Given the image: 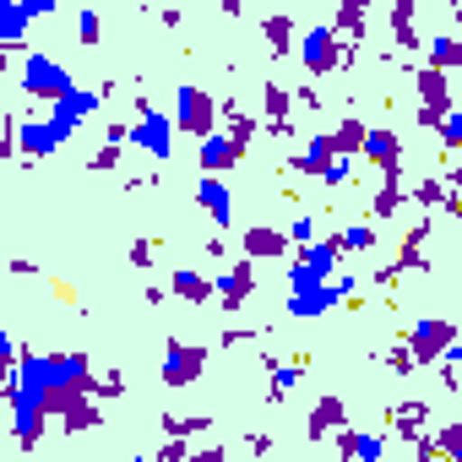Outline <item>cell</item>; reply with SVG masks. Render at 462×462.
Wrapping results in <instances>:
<instances>
[{
	"label": "cell",
	"mask_w": 462,
	"mask_h": 462,
	"mask_svg": "<svg viewBox=\"0 0 462 462\" xmlns=\"http://www.w3.org/2000/svg\"><path fill=\"white\" fill-rule=\"evenodd\" d=\"M12 381V419H17V440L33 446L44 419H50V354H17V375Z\"/></svg>",
	"instance_id": "obj_1"
},
{
	"label": "cell",
	"mask_w": 462,
	"mask_h": 462,
	"mask_svg": "<svg viewBox=\"0 0 462 462\" xmlns=\"http://www.w3.org/2000/svg\"><path fill=\"white\" fill-rule=\"evenodd\" d=\"M17 82H23V93H28V98H50V104H55L66 88H77V82H71V71H66L55 55H23Z\"/></svg>",
	"instance_id": "obj_2"
},
{
	"label": "cell",
	"mask_w": 462,
	"mask_h": 462,
	"mask_svg": "<svg viewBox=\"0 0 462 462\" xmlns=\"http://www.w3.org/2000/svg\"><path fill=\"white\" fill-rule=\"evenodd\" d=\"M348 294L332 283V278H321V283H305V289H289V316L294 321H316V316H327L332 305H343Z\"/></svg>",
	"instance_id": "obj_3"
},
{
	"label": "cell",
	"mask_w": 462,
	"mask_h": 462,
	"mask_svg": "<svg viewBox=\"0 0 462 462\" xmlns=\"http://www.w3.org/2000/svg\"><path fill=\"white\" fill-rule=\"evenodd\" d=\"M131 142H136V147H142L147 158H169V152H174V120L142 104V120H136V131H131Z\"/></svg>",
	"instance_id": "obj_4"
},
{
	"label": "cell",
	"mask_w": 462,
	"mask_h": 462,
	"mask_svg": "<svg viewBox=\"0 0 462 462\" xmlns=\"http://www.w3.org/2000/svg\"><path fill=\"white\" fill-rule=\"evenodd\" d=\"M98 104H104V93H93V88H66V93L55 98V115H50V120H55L66 136H77V131H82V120H88Z\"/></svg>",
	"instance_id": "obj_5"
},
{
	"label": "cell",
	"mask_w": 462,
	"mask_h": 462,
	"mask_svg": "<svg viewBox=\"0 0 462 462\" xmlns=\"http://www.w3.org/2000/svg\"><path fill=\"white\" fill-rule=\"evenodd\" d=\"M66 142H71V136H66L55 120H33V115H28V120L17 125V147H23L28 158H55Z\"/></svg>",
	"instance_id": "obj_6"
},
{
	"label": "cell",
	"mask_w": 462,
	"mask_h": 462,
	"mask_svg": "<svg viewBox=\"0 0 462 462\" xmlns=\"http://www.w3.org/2000/svg\"><path fill=\"white\" fill-rule=\"evenodd\" d=\"M174 125L190 131V136H207L212 131V98L201 88H180L174 93Z\"/></svg>",
	"instance_id": "obj_7"
},
{
	"label": "cell",
	"mask_w": 462,
	"mask_h": 462,
	"mask_svg": "<svg viewBox=\"0 0 462 462\" xmlns=\"http://www.w3.org/2000/svg\"><path fill=\"white\" fill-rule=\"evenodd\" d=\"M88 354H50V392H88Z\"/></svg>",
	"instance_id": "obj_8"
},
{
	"label": "cell",
	"mask_w": 462,
	"mask_h": 462,
	"mask_svg": "<svg viewBox=\"0 0 462 462\" xmlns=\"http://www.w3.org/2000/svg\"><path fill=\"white\" fill-rule=\"evenodd\" d=\"M300 60H305L310 77H327V71L337 66V39H332V28H310L305 44H300Z\"/></svg>",
	"instance_id": "obj_9"
},
{
	"label": "cell",
	"mask_w": 462,
	"mask_h": 462,
	"mask_svg": "<svg viewBox=\"0 0 462 462\" xmlns=\"http://www.w3.org/2000/svg\"><path fill=\"white\" fill-rule=\"evenodd\" d=\"M201 142V169L207 174H223V169H235L240 163V136H217V131H207V136H196Z\"/></svg>",
	"instance_id": "obj_10"
},
{
	"label": "cell",
	"mask_w": 462,
	"mask_h": 462,
	"mask_svg": "<svg viewBox=\"0 0 462 462\" xmlns=\"http://www.w3.org/2000/svg\"><path fill=\"white\" fill-rule=\"evenodd\" d=\"M196 201L212 212V223H217V228H228V223H235V196H228V185H223L217 174H201V185H196Z\"/></svg>",
	"instance_id": "obj_11"
},
{
	"label": "cell",
	"mask_w": 462,
	"mask_h": 462,
	"mask_svg": "<svg viewBox=\"0 0 462 462\" xmlns=\"http://www.w3.org/2000/svg\"><path fill=\"white\" fill-rule=\"evenodd\" d=\"M196 375H201V348L169 343V354H163V381H169V386H185V381H196Z\"/></svg>",
	"instance_id": "obj_12"
},
{
	"label": "cell",
	"mask_w": 462,
	"mask_h": 462,
	"mask_svg": "<svg viewBox=\"0 0 462 462\" xmlns=\"http://www.w3.org/2000/svg\"><path fill=\"white\" fill-rule=\"evenodd\" d=\"M359 147H365V158H370V163H381V169H392V163H397V152H402L392 131H359Z\"/></svg>",
	"instance_id": "obj_13"
},
{
	"label": "cell",
	"mask_w": 462,
	"mask_h": 462,
	"mask_svg": "<svg viewBox=\"0 0 462 462\" xmlns=\"http://www.w3.org/2000/svg\"><path fill=\"white\" fill-rule=\"evenodd\" d=\"M300 262H305L316 278H332V273H337V262H343V251H337V240H310Z\"/></svg>",
	"instance_id": "obj_14"
},
{
	"label": "cell",
	"mask_w": 462,
	"mask_h": 462,
	"mask_svg": "<svg viewBox=\"0 0 462 462\" xmlns=\"http://www.w3.org/2000/svg\"><path fill=\"white\" fill-rule=\"evenodd\" d=\"M446 343H451V321H419V332H413V354L419 359H435Z\"/></svg>",
	"instance_id": "obj_15"
},
{
	"label": "cell",
	"mask_w": 462,
	"mask_h": 462,
	"mask_svg": "<svg viewBox=\"0 0 462 462\" xmlns=\"http://www.w3.org/2000/svg\"><path fill=\"white\" fill-rule=\"evenodd\" d=\"M28 33V17H23V6L17 0H0V44H17Z\"/></svg>",
	"instance_id": "obj_16"
},
{
	"label": "cell",
	"mask_w": 462,
	"mask_h": 462,
	"mask_svg": "<svg viewBox=\"0 0 462 462\" xmlns=\"http://www.w3.org/2000/svg\"><path fill=\"white\" fill-rule=\"evenodd\" d=\"M174 294H180V300H196V305H201V300H212V283H207L201 273L180 267V273H174Z\"/></svg>",
	"instance_id": "obj_17"
},
{
	"label": "cell",
	"mask_w": 462,
	"mask_h": 462,
	"mask_svg": "<svg viewBox=\"0 0 462 462\" xmlns=\"http://www.w3.org/2000/svg\"><path fill=\"white\" fill-rule=\"evenodd\" d=\"M370 245H375V228L370 223H354V228L337 235V251H370Z\"/></svg>",
	"instance_id": "obj_18"
},
{
	"label": "cell",
	"mask_w": 462,
	"mask_h": 462,
	"mask_svg": "<svg viewBox=\"0 0 462 462\" xmlns=\"http://www.w3.org/2000/svg\"><path fill=\"white\" fill-rule=\"evenodd\" d=\"M457 55H462V50H457V39H451V33H440V39L430 44V66H435V71H451V66H457Z\"/></svg>",
	"instance_id": "obj_19"
},
{
	"label": "cell",
	"mask_w": 462,
	"mask_h": 462,
	"mask_svg": "<svg viewBox=\"0 0 462 462\" xmlns=\"http://www.w3.org/2000/svg\"><path fill=\"white\" fill-rule=\"evenodd\" d=\"M245 294H251V267H235V273L223 278V300H228V305H240Z\"/></svg>",
	"instance_id": "obj_20"
},
{
	"label": "cell",
	"mask_w": 462,
	"mask_h": 462,
	"mask_svg": "<svg viewBox=\"0 0 462 462\" xmlns=\"http://www.w3.org/2000/svg\"><path fill=\"white\" fill-rule=\"evenodd\" d=\"M316 174H321V180H327V185H348V174H354V163H348V158H343V152H332V158H327V163H321V169H316Z\"/></svg>",
	"instance_id": "obj_21"
},
{
	"label": "cell",
	"mask_w": 462,
	"mask_h": 462,
	"mask_svg": "<svg viewBox=\"0 0 462 462\" xmlns=\"http://www.w3.org/2000/svg\"><path fill=\"white\" fill-rule=\"evenodd\" d=\"M332 152H337V147H332V136H316V142L305 147V158H300V169H321V163H327Z\"/></svg>",
	"instance_id": "obj_22"
},
{
	"label": "cell",
	"mask_w": 462,
	"mask_h": 462,
	"mask_svg": "<svg viewBox=\"0 0 462 462\" xmlns=\"http://www.w3.org/2000/svg\"><path fill=\"white\" fill-rule=\"evenodd\" d=\"M337 419H343V402L327 397V402L316 408V419H310V435H327V424H337Z\"/></svg>",
	"instance_id": "obj_23"
},
{
	"label": "cell",
	"mask_w": 462,
	"mask_h": 462,
	"mask_svg": "<svg viewBox=\"0 0 462 462\" xmlns=\"http://www.w3.org/2000/svg\"><path fill=\"white\" fill-rule=\"evenodd\" d=\"M343 451H354V457H381V451H386V440H381V435H348V440H343Z\"/></svg>",
	"instance_id": "obj_24"
},
{
	"label": "cell",
	"mask_w": 462,
	"mask_h": 462,
	"mask_svg": "<svg viewBox=\"0 0 462 462\" xmlns=\"http://www.w3.org/2000/svg\"><path fill=\"white\" fill-rule=\"evenodd\" d=\"M245 245H251L256 256H278V251H283V240H278V235H267V228H256V235H245Z\"/></svg>",
	"instance_id": "obj_25"
},
{
	"label": "cell",
	"mask_w": 462,
	"mask_h": 462,
	"mask_svg": "<svg viewBox=\"0 0 462 462\" xmlns=\"http://www.w3.org/2000/svg\"><path fill=\"white\" fill-rule=\"evenodd\" d=\"M300 386V365H278L273 370V397H283V392H294Z\"/></svg>",
	"instance_id": "obj_26"
},
{
	"label": "cell",
	"mask_w": 462,
	"mask_h": 462,
	"mask_svg": "<svg viewBox=\"0 0 462 462\" xmlns=\"http://www.w3.org/2000/svg\"><path fill=\"white\" fill-rule=\"evenodd\" d=\"M17 6H23V17L33 23V17H55V12H60V0H17Z\"/></svg>",
	"instance_id": "obj_27"
},
{
	"label": "cell",
	"mask_w": 462,
	"mask_h": 462,
	"mask_svg": "<svg viewBox=\"0 0 462 462\" xmlns=\"http://www.w3.org/2000/svg\"><path fill=\"white\" fill-rule=\"evenodd\" d=\"M98 33H104V28H98V12H82V17H77V39H82V44H98Z\"/></svg>",
	"instance_id": "obj_28"
},
{
	"label": "cell",
	"mask_w": 462,
	"mask_h": 462,
	"mask_svg": "<svg viewBox=\"0 0 462 462\" xmlns=\"http://www.w3.org/2000/svg\"><path fill=\"white\" fill-rule=\"evenodd\" d=\"M289 240H294V245H310V240H316V223H310V217H294V223H289Z\"/></svg>",
	"instance_id": "obj_29"
},
{
	"label": "cell",
	"mask_w": 462,
	"mask_h": 462,
	"mask_svg": "<svg viewBox=\"0 0 462 462\" xmlns=\"http://www.w3.org/2000/svg\"><path fill=\"white\" fill-rule=\"evenodd\" d=\"M12 365H17V343L0 332V375H12Z\"/></svg>",
	"instance_id": "obj_30"
},
{
	"label": "cell",
	"mask_w": 462,
	"mask_h": 462,
	"mask_svg": "<svg viewBox=\"0 0 462 462\" xmlns=\"http://www.w3.org/2000/svg\"><path fill=\"white\" fill-rule=\"evenodd\" d=\"M440 115H446V131L440 136H446V147H457L462 142V115H451V109H440Z\"/></svg>",
	"instance_id": "obj_31"
}]
</instances>
